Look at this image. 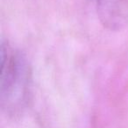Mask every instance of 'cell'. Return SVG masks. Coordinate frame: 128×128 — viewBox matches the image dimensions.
<instances>
[{"mask_svg":"<svg viewBox=\"0 0 128 128\" xmlns=\"http://www.w3.org/2000/svg\"><path fill=\"white\" fill-rule=\"evenodd\" d=\"M30 68L25 55L8 42L1 46L0 100L6 115L16 117L24 112L29 98Z\"/></svg>","mask_w":128,"mask_h":128,"instance_id":"cell-1","label":"cell"},{"mask_svg":"<svg viewBox=\"0 0 128 128\" xmlns=\"http://www.w3.org/2000/svg\"><path fill=\"white\" fill-rule=\"evenodd\" d=\"M101 23L110 30H119L128 24V0H96Z\"/></svg>","mask_w":128,"mask_h":128,"instance_id":"cell-2","label":"cell"}]
</instances>
